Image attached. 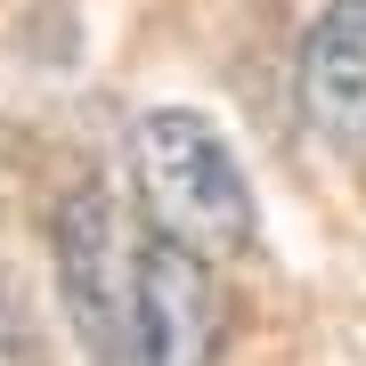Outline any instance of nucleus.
Segmentation results:
<instances>
[{"label": "nucleus", "mask_w": 366, "mask_h": 366, "mask_svg": "<svg viewBox=\"0 0 366 366\" xmlns=\"http://www.w3.org/2000/svg\"><path fill=\"white\" fill-rule=\"evenodd\" d=\"M122 155H131V204H139L147 228H163L171 244L204 252L212 269L252 244V228H261L252 187L236 171L228 139L212 131L196 106H147L131 122Z\"/></svg>", "instance_id": "obj_1"}, {"label": "nucleus", "mask_w": 366, "mask_h": 366, "mask_svg": "<svg viewBox=\"0 0 366 366\" xmlns=\"http://www.w3.org/2000/svg\"><path fill=\"white\" fill-rule=\"evenodd\" d=\"M220 334H228V310H220L212 261L131 212L122 277H114L90 358L98 366H220Z\"/></svg>", "instance_id": "obj_2"}, {"label": "nucleus", "mask_w": 366, "mask_h": 366, "mask_svg": "<svg viewBox=\"0 0 366 366\" xmlns=\"http://www.w3.org/2000/svg\"><path fill=\"white\" fill-rule=\"evenodd\" d=\"M301 106L317 139L366 155V0H334L301 41Z\"/></svg>", "instance_id": "obj_3"}, {"label": "nucleus", "mask_w": 366, "mask_h": 366, "mask_svg": "<svg viewBox=\"0 0 366 366\" xmlns=\"http://www.w3.org/2000/svg\"><path fill=\"white\" fill-rule=\"evenodd\" d=\"M0 366H33V326H25V301L0 277Z\"/></svg>", "instance_id": "obj_4"}]
</instances>
